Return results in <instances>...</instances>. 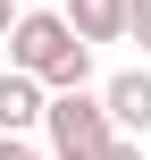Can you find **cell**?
Returning <instances> with one entry per match:
<instances>
[{
	"mask_svg": "<svg viewBox=\"0 0 151 160\" xmlns=\"http://www.w3.org/2000/svg\"><path fill=\"white\" fill-rule=\"evenodd\" d=\"M17 17H25V8H17V0H0V42L17 34Z\"/></svg>",
	"mask_w": 151,
	"mask_h": 160,
	"instance_id": "9",
	"label": "cell"
},
{
	"mask_svg": "<svg viewBox=\"0 0 151 160\" xmlns=\"http://www.w3.org/2000/svg\"><path fill=\"white\" fill-rule=\"evenodd\" d=\"M126 42H143V51H151V0H126Z\"/></svg>",
	"mask_w": 151,
	"mask_h": 160,
	"instance_id": "6",
	"label": "cell"
},
{
	"mask_svg": "<svg viewBox=\"0 0 151 160\" xmlns=\"http://www.w3.org/2000/svg\"><path fill=\"white\" fill-rule=\"evenodd\" d=\"M101 101H109V118H118V135H151V68H118L109 84H101Z\"/></svg>",
	"mask_w": 151,
	"mask_h": 160,
	"instance_id": "3",
	"label": "cell"
},
{
	"mask_svg": "<svg viewBox=\"0 0 151 160\" xmlns=\"http://www.w3.org/2000/svg\"><path fill=\"white\" fill-rule=\"evenodd\" d=\"M8 68L42 76L50 93H84L92 84V42L67 25V8H25L17 34H8Z\"/></svg>",
	"mask_w": 151,
	"mask_h": 160,
	"instance_id": "1",
	"label": "cell"
},
{
	"mask_svg": "<svg viewBox=\"0 0 151 160\" xmlns=\"http://www.w3.org/2000/svg\"><path fill=\"white\" fill-rule=\"evenodd\" d=\"M42 135H50V160H101L109 143H118V118H109L101 93H50Z\"/></svg>",
	"mask_w": 151,
	"mask_h": 160,
	"instance_id": "2",
	"label": "cell"
},
{
	"mask_svg": "<svg viewBox=\"0 0 151 160\" xmlns=\"http://www.w3.org/2000/svg\"><path fill=\"white\" fill-rule=\"evenodd\" d=\"M101 160H143V143H134V135H118V143H109Z\"/></svg>",
	"mask_w": 151,
	"mask_h": 160,
	"instance_id": "8",
	"label": "cell"
},
{
	"mask_svg": "<svg viewBox=\"0 0 151 160\" xmlns=\"http://www.w3.org/2000/svg\"><path fill=\"white\" fill-rule=\"evenodd\" d=\"M42 118H50V84L25 76V68H8V76H0V135H25V127H42Z\"/></svg>",
	"mask_w": 151,
	"mask_h": 160,
	"instance_id": "4",
	"label": "cell"
},
{
	"mask_svg": "<svg viewBox=\"0 0 151 160\" xmlns=\"http://www.w3.org/2000/svg\"><path fill=\"white\" fill-rule=\"evenodd\" d=\"M0 160H50V152H34V143H17V135H0Z\"/></svg>",
	"mask_w": 151,
	"mask_h": 160,
	"instance_id": "7",
	"label": "cell"
},
{
	"mask_svg": "<svg viewBox=\"0 0 151 160\" xmlns=\"http://www.w3.org/2000/svg\"><path fill=\"white\" fill-rule=\"evenodd\" d=\"M67 25L84 42H126V0H67Z\"/></svg>",
	"mask_w": 151,
	"mask_h": 160,
	"instance_id": "5",
	"label": "cell"
}]
</instances>
